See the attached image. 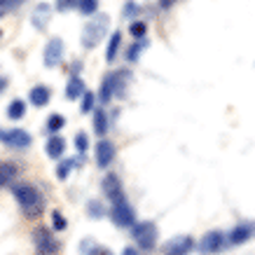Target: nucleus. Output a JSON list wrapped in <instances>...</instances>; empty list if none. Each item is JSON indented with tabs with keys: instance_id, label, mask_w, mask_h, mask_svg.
Segmentation results:
<instances>
[{
	"instance_id": "obj_1",
	"label": "nucleus",
	"mask_w": 255,
	"mask_h": 255,
	"mask_svg": "<svg viewBox=\"0 0 255 255\" xmlns=\"http://www.w3.org/2000/svg\"><path fill=\"white\" fill-rule=\"evenodd\" d=\"M12 194H14V199L19 201L23 216H28V218L42 216V211H45V199H42V194H40L38 187H33V185H14L12 187Z\"/></svg>"
},
{
	"instance_id": "obj_2",
	"label": "nucleus",
	"mask_w": 255,
	"mask_h": 255,
	"mask_svg": "<svg viewBox=\"0 0 255 255\" xmlns=\"http://www.w3.org/2000/svg\"><path fill=\"white\" fill-rule=\"evenodd\" d=\"M33 244H35V253L38 255H56L59 253V239L49 232L47 227H35L33 232Z\"/></svg>"
},
{
	"instance_id": "obj_3",
	"label": "nucleus",
	"mask_w": 255,
	"mask_h": 255,
	"mask_svg": "<svg viewBox=\"0 0 255 255\" xmlns=\"http://www.w3.org/2000/svg\"><path fill=\"white\" fill-rule=\"evenodd\" d=\"M106 28H108V16H106V14L92 19V21L85 26V33H82V47H87V49L96 47L101 40H103Z\"/></svg>"
},
{
	"instance_id": "obj_4",
	"label": "nucleus",
	"mask_w": 255,
	"mask_h": 255,
	"mask_svg": "<svg viewBox=\"0 0 255 255\" xmlns=\"http://www.w3.org/2000/svg\"><path fill=\"white\" fill-rule=\"evenodd\" d=\"M133 239L143 251H152L157 246V227L152 220H143V223L133 225Z\"/></svg>"
},
{
	"instance_id": "obj_5",
	"label": "nucleus",
	"mask_w": 255,
	"mask_h": 255,
	"mask_svg": "<svg viewBox=\"0 0 255 255\" xmlns=\"http://www.w3.org/2000/svg\"><path fill=\"white\" fill-rule=\"evenodd\" d=\"M110 220L115 223V227H133V225H136V213H133L131 204L127 199L113 204V209H110Z\"/></svg>"
},
{
	"instance_id": "obj_6",
	"label": "nucleus",
	"mask_w": 255,
	"mask_h": 255,
	"mask_svg": "<svg viewBox=\"0 0 255 255\" xmlns=\"http://www.w3.org/2000/svg\"><path fill=\"white\" fill-rule=\"evenodd\" d=\"M194 248V239L190 234H180V237H173L162 246L164 255H190Z\"/></svg>"
},
{
	"instance_id": "obj_7",
	"label": "nucleus",
	"mask_w": 255,
	"mask_h": 255,
	"mask_svg": "<svg viewBox=\"0 0 255 255\" xmlns=\"http://www.w3.org/2000/svg\"><path fill=\"white\" fill-rule=\"evenodd\" d=\"M227 246V237H225L223 232H206L204 237H201V241H199V253H204V255H213V253H220L223 248Z\"/></svg>"
},
{
	"instance_id": "obj_8",
	"label": "nucleus",
	"mask_w": 255,
	"mask_h": 255,
	"mask_svg": "<svg viewBox=\"0 0 255 255\" xmlns=\"http://www.w3.org/2000/svg\"><path fill=\"white\" fill-rule=\"evenodd\" d=\"M0 140L9 147H16V150L31 145V136H28V131H23V129H9V131L0 129Z\"/></svg>"
},
{
	"instance_id": "obj_9",
	"label": "nucleus",
	"mask_w": 255,
	"mask_h": 255,
	"mask_svg": "<svg viewBox=\"0 0 255 255\" xmlns=\"http://www.w3.org/2000/svg\"><path fill=\"white\" fill-rule=\"evenodd\" d=\"M103 194L110 199V204H117V201L127 199L122 190V183H120V178L115 173H108V176L103 178Z\"/></svg>"
},
{
	"instance_id": "obj_10",
	"label": "nucleus",
	"mask_w": 255,
	"mask_h": 255,
	"mask_svg": "<svg viewBox=\"0 0 255 255\" xmlns=\"http://www.w3.org/2000/svg\"><path fill=\"white\" fill-rule=\"evenodd\" d=\"M113 159H115V143L101 138L99 145H96V164H99L101 169H108L110 164H113Z\"/></svg>"
},
{
	"instance_id": "obj_11",
	"label": "nucleus",
	"mask_w": 255,
	"mask_h": 255,
	"mask_svg": "<svg viewBox=\"0 0 255 255\" xmlns=\"http://www.w3.org/2000/svg\"><path fill=\"white\" fill-rule=\"evenodd\" d=\"M61 54H63V42L61 38H52L47 42V49H45V66H56L61 61Z\"/></svg>"
},
{
	"instance_id": "obj_12",
	"label": "nucleus",
	"mask_w": 255,
	"mask_h": 255,
	"mask_svg": "<svg viewBox=\"0 0 255 255\" xmlns=\"http://www.w3.org/2000/svg\"><path fill=\"white\" fill-rule=\"evenodd\" d=\"M253 237V225L248 223H241L237 225V227H232V232H230V237H227V241L232 244V246H239V244H244V241H248Z\"/></svg>"
},
{
	"instance_id": "obj_13",
	"label": "nucleus",
	"mask_w": 255,
	"mask_h": 255,
	"mask_svg": "<svg viewBox=\"0 0 255 255\" xmlns=\"http://www.w3.org/2000/svg\"><path fill=\"white\" fill-rule=\"evenodd\" d=\"M28 99H31L33 106L42 108V106H47V103H49V99H52V92H49V87H45V85H35L31 89V94H28Z\"/></svg>"
},
{
	"instance_id": "obj_14",
	"label": "nucleus",
	"mask_w": 255,
	"mask_h": 255,
	"mask_svg": "<svg viewBox=\"0 0 255 255\" xmlns=\"http://www.w3.org/2000/svg\"><path fill=\"white\" fill-rule=\"evenodd\" d=\"M115 87H117V73H110V75H106V78H103V82H101L99 99L103 101V103H108V101L113 99V92H115Z\"/></svg>"
},
{
	"instance_id": "obj_15",
	"label": "nucleus",
	"mask_w": 255,
	"mask_h": 255,
	"mask_svg": "<svg viewBox=\"0 0 255 255\" xmlns=\"http://www.w3.org/2000/svg\"><path fill=\"white\" fill-rule=\"evenodd\" d=\"M45 150H47V155L52 157V159H59V157L66 152V140H63L61 136H49Z\"/></svg>"
},
{
	"instance_id": "obj_16",
	"label": "nucleus",
	"mask_w": 255,
	"mask_h": 255,
	"mask_svg": "<svg viewBox=\"0 0 255 255\" xmlns=\"http://www.w3.org/2000/svg\"><path fill=\"white\" fill-rule=\"evenodd\" d=\"M14 176H16V166H14V164L0 162V187L9 185V183L14 180Z\"/></svg>"
},
{
	"instance_id": "obj_17",
	"label": "nucleus",
	"mask_w": 255,
	"mask_h": 255,
	"mask_svg": "<svg viewBox=\"0 0 255 255\" xmlns=\"http://www.w3.org/2000/svg\"><path fill=\"white\" fill-rule=\"evenodd\" d=\"M47 21H49V7H47V5H38L35 12H33V26H35L38 31H42L47 26Z\"/></svg>"
},
{
	"instance_id": "obj_18",
	"label": "nucleus",
	"mask_w": 255,
	"mask_h": 255,
	"mask_svg": "<svg viewBox=\"0 0 255 255\" xmlns=\"http://www.w3.org/2000/svg\"><path fill=\"white\" fill-rule=\"evenodd\" d=\"M85 82L80 78H70L68 80V87H66V96L68 99H78V96H85Z\"/></svg>"
},
{
	"instance_id": "obj_19",
	"label": "nucleus",
	"mask_w": 255,
	"mask_h": 255,
	"mask_svg": "<svg viewBox=\"0 0 255 255\" xmlns=\"http://www.w3.org/2000/svg\"><path fill=\"white\" fill-rule=\"evenodd\" d=\"M94 131L99 133L101 138H103V133L108 131V115H106L103 110H96V113H94Z\"/></svg>"
},
{
	"instance_id": "obj_20",
	"label": "nucleus",
	"mask_w": 255,
	"mask_h": 255,
	"mask_svg": "<svg viewBox=\"0 0 255 255\" xmlns=\"http://www.w3.org/2000/svg\"><path fill=\"white\" fill-rule=\"evenodd\" d=\"M120 40H122V33L120 31H115L110 35V45H108V52H106V59H108V61H115L117 49H120Z\"/></svg>"
},
{
	"instance_id": "obj_21",
	"label": "nucleus",
	"mask_w": 255,
	"mask_h": 255,
	"mask_svg": "<svg viewBox=\"0 0 255 255\" xmlns=\"http://www.w3.org/2000/svg\"><path fill=\"white\" fill-rule=\"evenodd\" d=\"M23 113H26V103L23 101H12L7 108V115L12 117V120H19V117H23Z\"/></svg>"
},
{
	"instance_id": "obj_22",
	"label": "nucleus",
	"mask_w": 255,
	"mask_h": 255,
	"mask_svg": "<svg viewBox=\"0 0 255 255\" xmlns=\"http://www.w3.org/2000/svg\"><path fill=\"white\" fill-rule=\"evenodd\" d=\"M63 124H66V120H63L61 115H52V117H49V122H47V131H49V133L61 131Z\"/></svg>"
},
{
	"instance_id": "obj_23",
	"label": "nucleus",
	"mask_w": 255,
	"mask_h": 255,
	"mask_svg": "<svg viewBox=\"0 0 255 255\" xmlns=\"http://www.w3.org/2000/svg\"><path fill=\"white\" fill-rule=\"evenodd\" d=\"M78 9L82 12V14H94L96 9H99V0H80V5H78Z\"/></svg>"
},
{
	"instance_id": "obj_24",
	"label": "nucleus",
	"mask_w": 255,
	"mask_h": 255,
	"mask_svg": "<svg viewBox=\"0 0 255 255\" xmlns=\"http://www.w3.org/2000/svg\"><path fill=\"white\" fill-rule=\"evenodd\" d=\"M82 253H87V255H113L108 248H103V246H92L89 241H87V244H82Z\"/></svg>"
},
{
	"instance_id": "obj_25",
	"label": "nucleus",
	"mask_w": 255,
	"mask_h": 255,
	"mask_svg": "<svg viewBox=\"0 0 255 255\" xmlns=\"http://www.w3.org/2000/svg\"><path fill=\"white\" fill-rule=\"evenodd\" d=\"M73 159H66V162H61L59 164V169H56V178H59V180H66V178H68V173H70V169H73Z\"/></svg>"
},
{
	"instance_id": "obj_26",
	"label": "nucleus",
	"mask_w": 255,
	"mask_h": 255,
	"mask_svg": "<svg viewBox=\"0 0 255 255\" xmlns=\"http://www.w3.org/2000/svg\"><path fill=\"white\" fill-rule=\"evenodd\" d=\"M52 227H54V230H59V232L68 227V223H66V218L61 216V211H52Z\"/></svg>"
},
{
	"instance_id": "obj_27",
	"label": "nucleus",
	"mask_w": 255,
	"mask_h": 255,
	"mask_svg": "<svg viewBox=\"0 0 255 255\" xmlns=\"http://www.w3.org/2000/svg\"><path fill=\"white\" fill-rule=\"evenodd\" d=\"M78 5H80V0H56V9L59 12H68V9L78 7Z\"/></svg>"
},
{
	"instance_id": "obj_28",
	"label": "nucleus",
	"mask_w": 255,
	"mask_h": 255,
	"mask_svg": "<svg viewBox=\"0 0 255 255\" xmlns=\"http://www.w3.org/2000/svg\"><path fill=\"white\" fill-rule=\"evenodd\" d=\"M75 147H78V152H82V155L87 152V147H89V140H87L85 133H78V136H75Z\"/></svg>"
},
{
	"instance_id": "obj_29",
	"label": "nucleus",
	"mask_w": 255,
	"mask_h": 255,
	"mask_svg": "<svg viewBox=\"0 0 255 255\" xmlns=\"http://www.w3.org/2000/svg\"><path fill=\"white\" fill-rule=\"evenodd\" d=\"M129 31H131V35L133 38H143V35H145V23L143 21H136V23H131V28H129Z\"/></svg>"
},
{
	"instance_id": "obj_30",
	"label": "nucleus",
	"mask_w": 255,
	"mask_h": 255,
	"mask_svg": "<svg viewBox=\"0 0 255 255\" xmlns=\"http://www.w3.org/2000/svg\"><path fill=\"white\" fill-rule=\"evenodd\" d=\"M92 108H94V94L85 92V99H82V106H80V110H82V113H89Z\"/></svg>"
},
{
	"instance_id": "obj_31",
	"label": "nucleus",
	"mask_w": 255,
	"mask_h": 255,
	"mask_svg": "<svg viewBox=\"0 0 255 255\" xmlns=\"http://www.w3.org/2000/svg\"><path fill=\"white\" fill-rule=\"evenodd\" d=\"M143 47H145V42H136V45L131 47V49H129V54H127V59H129V61H136V56H138V52L140 49H143Z\"/></svg>"
},
{
	"instance_id": "obj_32",
	"label": "nucleus",
	"mask_w": 255,
	"mask_h": 255,
	"mask_svg": "<svg viewBox=\"0 0 255 255\" xmlns=\"http://www.w3.org/2000/svg\"><path fill=\"white\" fill-rule=\"evenodd\" d=\"M21 2H26V0H0V9H14Z\"/></svg>"
},
{
	"instance_id": "obj_33",
	"label": "nucleus",
	"mask_w": 255,
	"mask_h": 255,
	"mask_svg": "<svg viewBox=\"0 0 255 255\" xmlns=\"http://www.w3.org/2000/svg\"><path fill=\"white\" fill-rule=\"evenodd\" d=\"M173 2H178V0H159V7H162V9H169Z\"/></svg>"
},
{
	"instance_id": "obj_34",
	"label": "nucleus",
	"mask_w": 255,
	"mask_h": 255,
	"mask_svg": "<svg viewBox=\"0 0 255 255\" xmlns=\"http://www.w3.org/2000/svg\"><path fill=\"white\" fill-rule=\"evenodd\" d=\"M122 255H140V253H138V251H136L133 246H127V248L122 251Z\"/></svg>"
},
{
	"instance_id": "obj_35",
	"label": "nucleus",
	"mask_w": 255,
	"mask_h": 255,
	"mask_svg": "<svg viewBox=\"0 0 255 255\" xmlns=\"http://www.w3.org/2000/svg\"><path fill=\"white\" fill-rule=\"evenodd\" d=\"M5 87H7V78H2V75H0V92H2Z\"/></svg>"
}]
</instances>
